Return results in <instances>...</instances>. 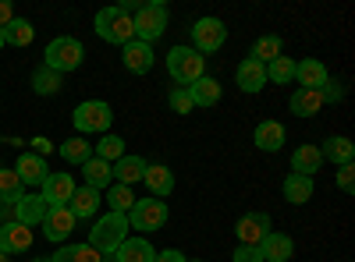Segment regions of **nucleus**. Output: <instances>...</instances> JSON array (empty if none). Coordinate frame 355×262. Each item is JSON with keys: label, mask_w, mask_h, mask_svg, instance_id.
Wrapping results in <instances>:
<instances>
[{"label": "nucleus", "mask_w": 355, "mask_h": 262, "mask_svg": "<svg viewBox=\"0 0 355 262\" xmlns=\"http://www.w3.org/2000/svg\"><path fill=\"white\" fill-rule=\"evenodd\" d=\"M252 142L259 145L263 153H277L281 145H284V128H281L277 121H259V124H256Z\"/></svg>", "instance_id": "obj_20"}, {"label": "nucleus", "mask_w": 355, "mask_h": 262, "mask_svg": "<svg viewBox=\"0 0 355 262\" xmlns=\"http://www.w3.org/2000/svg\"><path fill=\"white\" fill-rule=\"evenodd\" d=\"M234 82H239L242 93H259L266 85V64L252 61V57H245V61L239 64V71H234Z\"/></svg>", "instance_id": "obj_13"}, {"label": "nucleus", "mask_w": 355, "mask_h": 262, "mask_svg": "<svg viewBox=\"0 0 355 262\" xmlns=\"http://www.w3.org/2000/svg\"><path fill=\"white\" fill-rule=\"evenodd\" d=\"M11 21H15V8L8 4V0H0V28L11 25Z\"/></svg>", "instance_id": "obj_44"}, {"label": "nucleus", "mask_w": 355, "mask_h": 262, "mask_svg": "<svg viewBox=\"0 0 355 262\" xmlns=\"http://www.w3.org/2000/svg\"><path fill=\"white\" fill-rule=\"evenodd\" d=\"M189 96H192V106H214L220 100V82L210 78V75H202L199 82L189 85Z\"/></svg>", "instance_id": "obj_22"}, {"label": "nucleus", "mask_w": 355, "mask_h": 262, "mask_svg": "<svg viewBox=\"0 0 355 262\" xmlns=\"http://www.w3.org/2000/svg\"><path fill=\"white\" fill-rule=\"evenodd\" d=\"M284 198L302 206V202L313 198V178H302V174H288L284 178Z\"/></svg>", "instance_id": "obj_29"}, {"label": "nucleus", "mask_w": 355, "mask_h": 262, "mask_svg": "<svg viewBox=\"0 0 355 262\" xmlns=\"http://www.w3.org/2000/svg\"><path fill=\"white\" fill-rule=\"evenodd\" d=\"M33 145H36V156H46V153L53 149V145H50V138H43V135H40V138H33Z\"/></svg>", "instance_id": "obj_45"}, {"label": "nucleus", "mask_w": 355, "mask_h": 262, "mask_svg": "<svg viewBox=\"0 0 355 262\" xmlns=\"http://www.w3.org/2000/svg\"><path fill=\"white\" fill-rule=\"evenodd\" d=\"M295 78H299V89H320L327 82V68L320 61H302V64H295Z\"/></svg>", "instance_id": "obj_27"}, {"label": "nucleus", "mask_w": 355, "mask_h": 262, "mask_svg": "<svg viewBox=\"0 0 355 262\" xmlns=\"http://www.w3.org/2000/svg\"><path fill=\"white\" fill-rule=\"evenodd\" d=\"M75 213L68 209V206H53V209H46V216H43V234H46V241H64L71 230H75Z\"/></svg>", "instance_id": "obj_10"}, {"label": "nucleus", "mask_w": 355, "mask_h": 262, "mask_svg": "<svg viewBox=\"0 0 355 262\" xmlns=\"http://www.w3.org/2000/svg\"><path fill=\"white\" fill-rule=\"evenodd\" d=\"M291 252H295L291 238H288V234H277V230H270V234L259 241V255H263V262H288Z\"/></svg>", "instance_id": "obj_16"}, {"label": "nucleus", "mask_w": 355, "mask_h": 262, "mask_svg": "<svg viewBox=\"0 0 355 262\" xmlns=\"http://www.w3.org/2000/svg\"><path fill=\"white\" fill-rule=\"evenodd\" d=\"M82 170H85V185H89V188H96V191L107 188L110 178H114V163H103V160H96V156H93V160H85Z\"/></svg>", "instance_id": "obj_28"}, {"label": "nucleus", "mask_w": 355, "mask_h": 262, "mask_svg": "<svg viewBox=\"0 0 355 262\" xmlns=\"http://www.w3.org/2000/svg\"><path fill=\"white\" fill-rule=\"evenodd\" d=\"M0 46H4V28H0Z\"/></svg>", "instance_id": "obj_47"}, {"label": "nucleus", "mask_w": 355, "mask_h": 262, "mask_svg": "<svg viewBox=\"0 0 355 262\" xmlns=\"http://www.w3.org/2000/svg\"><path fill=\"white\" fill-rule=\"evenodd\" d=\"M153 262H185V255L178 252V248H167V252H157Z\"/></svg>", "instance_id": "obj_43"}, {"label": "nucleus", "mask_w": 355, "mask_h": 262, "mask_svg": "<svg viewBox=\"0 0 355 262\" xmlns=\"http://www.w3.org/2000/svg\"><path fill=\"white\" fill-rule=\"evenodd\" d=\"M291 78H295V61H291V57H277V61L266 64V82L284 85V82H291Z\"/></svg>", "instance_id": "obj_37"}, {"label": "nucleus", "mask_w": 355, "mask_h": 262, "mask_svg": "<svg viewBox=\"0 0 355 262\" xmlns=\"http://www.w3.org/2000/svg\"><path fill=\"white\" fill-rule=\"evenodd\" d=\"M46 209H50V206H46L40 195H21V198L15 202V220H18L21 227H36V223H43Z\"/></svg>", "instance_id": "obj_15"}, {"label": "nucleus", "mask_w": 355, "mask_h": 262, "mask_svg": "<svg viewBox=\"0 0 355 262\" xmlns=\"http://www.w3.org/2000/svg\"><path fill=\"white\" fill-rule=\"evenodd\" d=\"M61 85H64V82H61V75H57L53 68H46V64L33 75V89H36L40 96H53L57 89H61Z\"/></svg>", "instance_id": "obj_36"}, {"label": "nucleus", "mask_w": 355, "mask_h": 262, "mask_svg": "<svg viewBox=\"0 0 355 262\" xmlns=\"http://www.w3.org/2000/svg\"><path fill=\"white\" fill-rule=\"evenodd\" d=\"M323 156L316 145H299V149L291 153V174H302V178H313V174L320 170Z\"/></svg>", "instance_id": "obj_21"}, {"label": "nucleus", "mask_w": 355, "mask_h": 262, "mask_svg": "<svg viewBox=\"0 0 355 262\" xmlns=\"http://www.w3.org/2000/svg\"><path fill=\"white\" fill-rule=\"evenodd\" d=\"M71 121H75V128H78L82 135H93V131H107V128H110L114 113H110V106L100 103V100H85V103L75 106Z\"/></svg>", "instance_id": "obj_6"}, {"label": "nucleus", "mask_w": 355, "mask_h": 262, "mask_svg": "<svg viewBox=\"0 0 355 262\" xmlns=\"http://www.w3.org/2000/svg\"><path fill=\"white\" fill-rule=\"evenodd\" d=\"M43 57H46V68H53L57 75H64V71H78L85 50H82V43L71 39V36H57V39L46 46Z\"/></svg>", "instance_id": "obj_5"}, {"label": "nucleus", "mask_w": 355, "mask_h": 262, "mask_svg": "<svg viewBox=\"0 0 355 262\" xmlns=\"http://www.w3.org/2000/svg\"><path fill=\"white\" fill-rule=\"evenodd\" d=\"M0 262H11V259H8V255H4V252H0Z\"/></svg>", "instance_id": "obj_46"}, {"label": "nucleus", "mask_w": 355, "mask_h": 262, "mask_svg": "<svg viewBox=\"0 0 355 262\" xmlns=\"http://www.w3.org/2000/svg\"><path fill=\"white\" fill-rule=\"evenodd\" d=\"M320 156L331 160V163H338V167H345V163H352V156H355V145H352L345 135H331L327 142H323Z\"/></svg>", "instance_id": "obj_26"}, {"label": "nucleus", "mask_w": 355, "mask_h": 262, "mask_svg": "<svg viewBox=\"0 0 355 262\" xmlns=\"http://www.w3.org/2000/svg\"><path fill=\"white\" fill-rule=\"evenodd\" d=\"M142 181L150 185L153 198H167L174 191V174L164 167V163H146V174H142Z\"/></svg>", "instance_id": "obj_17"}, {"label": "nucleus", "mask_w": 355, "mask_h": 262, "mask_svg": "<svg viewBox=\"0 0 355 262\" xmlns=\"http://www.w3.org/2000/svg\"><path fill=\"white\" fill-rule=\"evenodd\" d=\"M25 248H33V230L21 227L18 220H8L0 227V252L15 255V252H25Z\"/></svg>", "instance_id": "obj_12"}, {"label": "nucleus", "mask_w": 355, "mask_h": 262, "mask_svg": "<svg viewBox=\"0 0 355 262\" xmlns=\"http://www.w3.org/2000/svg\"><path fill=\"white\" fill-rule=\"evenodd\" d=\"M43 188V202L53 209V206H68L71 195H75V181H71V174H46V181L40 185Z\"/></svg>", "instance_id": "obj_9"}, {"label": "nucleus", "mask_w": 355, "mask_h": 262, "mask_svg": "<svg viewBox=\"0 0 355 262\" xmlns=\"http://www.w3.org/2000/svg\"><path fill=\"white\" fill-rule=\"evenodd\" d=\"M68 209L75 213V220H85V216H93L96 209H100V191L96 188H75V195H71V202H68Z\"/></svg>", "instance_id": "obj_23"}, {"label": "nucleus", "mask_w": 355, "mask_h": 262, "mask_svg": "<svg viewBox=\"0 0 355 262\" xmlns=\"http://www.w3.org/2000/svg\"><path fill=\"white\" fill-rule=\"evenodd\" d=\"M132 25H135V39H142V43H153L157 36H164V32H167V8L160 4V0H150V4H139V8H135Z\"/></svg>", "instance_id": "obj_4"}, {"label": "nucleus", "mask_w": 355, "mask_h": 262, "mask_svg": "<svg viewBox=\"0 0 355 262\" xmlns=\"http://www.w3.org/2000/svg\"><path fill=\"white\" fill-rule=\"evenodd\" d=\"M121 156H125V138L103 135V138L96 142V160H103V163H117Z\"/></svg>", "instance_id": "obj_35"}, {"label": "nucleus", "mask_w": 355, "mask_h": 262, "mask_svg": "<svg viewBox=\"0 0 355 262\" xmlns=\"http://www.w3.org/2000/svg\"><path fill=\"white\" fill-rule=\"evenodd\" d=\"M338 188L348 191V195L355 191V167H352V163H345V167L338 170Z\"/></svg>", "instance_id": "obj_40"}, {"label": "nucleus", "mask_w": 355, "mask_h": 262, "mask_svg": "<svg viewBox=\"0 0 355 262\" xmlns=\"http://www.w3.org/2000/svg\"><path fill=\"white\" fill-rule=\"evenodd\" d=\"M96 32L107 39V43H117V46H128L135 39V25H132V15H125L121 8H103L96 15Z\"/></svg>", "instance_id": "obj_3"}, {"label": "nucleus", "mask_w": 355, "mask_h": 262, "mask_svg": "<svg viewBox=\"0 0 355 262\" xmlns=\"http://www.w3.org/2000/svg\"><path fill=\"white\" fill-rule=\"evenodd\" d=\"M36 262H50V259H36Z\"/></svg>", "instance_id": "obj_48"}, {"label": "nucleus", "mask_w": 355, "mask_h": 262, "mask_svg": "<svg viewBox=\"0 0 355 262\" xmlns=\"http://www.w3.org/2000/svg\"><path fill=\"white\" fill-rule=\"evenodd\" d=\"M234 234H239V241H242V245L259 248V241H263L266 234H270V216H266V213H249V216H242V220H239Z\"/></svg>", "instance_id": "obj_11"}, {"label": "nucleus", "mask_w": 355, "mask_h": 262, "mask_svg": "<svg viewBox=\"0 0 355 262\" xmlns=\"http://www.w3.org/2000/svg\"><path fill=\"white\" fill-rule=\"evenodd\" d=\"M167 223V206H164V198H139L135 206H132V213H128V227H135V230H160Z\"/></svg>", "instance_id": "obj_7"}, {"label": "nucleus", "mask_w": 355, "mask_h": 262, "mask_svg": "<svg viewBox=\"0 0 355 262\" xmlns=\"http://www.w3.org/2000/svg\"><path fill=\"white\" fill-rule=\"evenodd\" d=\"M21 188L25 185H21V178H18L15 170H0V198H4V202H18L25 195Z\"/></svg>", "instance_id": "obj_38"}, {"label": "nucleus", "mask_w": 355, "mask_h": 262, "mask_svg": "<svg viewBox=\"0 0 355 262\" xmlns=\"http://www.w3.org/2000/svg\"><path fill=\"white\" fill-rule=\"evenodd\" d=\"M320 96H323V103H327V100L334 103V100H341L345 93H341V85H338V82H331V78H327V82L320 85Z\"/></svg>", "instance_id": "obj_42"}, {"label": "nucleus", "mask_w": 355, "mask_h": 262, "mask_svg": "<svg viewBox=\"0 0 355 262\" xmlns=\"http://www.w3.org/2000/svg\"><path fill=\"white\" fill-rule=\"evenodd\" d=\"M234 262H263V255L252 245H239V248H234Z\"/></svg>", "instance_id": "obj_41"}, {"label": "nucleus", "mask_w": 355, "mask_h": 262, "mask_svg": "<svg viewBox=\"0 0 355 262\" xmlns=\"http://www.w3.org/2000/svg\"><path fill=\"white\" fill-rule=\"evenodd\" d=\"M171 110H174V113H192V96H189V89H182V85H178V89L171 93Z\"/></svg>", "instance_id": "obj_39"}, {"label": "nucleus", "mask_w": 355, "mask_h": 262, "mask_svg": "<svg viewBox=\"0 0 355 262\" xmlns=\"http://www.w3.org/2000/svg\"><path fill=\"white\" fill-rule=\"evenodd\" d=\"M125 53V68L132 71V75H146V71H150L153 68V46L150 43H142V39H132L128 46H121Z\"/></svg>", "instance_id": "obj_14"}, {"label": "nucleus", "mask_w": 355, "mask_h": 262, "mask_svg": "<svg viewBox=\"0 0 355 262\" xmlns=\"http://www.w3.org/2000/svg\"><path fill=\"white\" fill-rule=\"evenodd\" d=\"M15 174L21 178V185H43V181H46V163H43V156H36V153H25V156L15 163Z\"/></svg>", "instance_id": "obj_19"}, {"label": "nucleus", "mask_w": 355, "mask_h": 262, "mask_svg": "<svg viewBox=\"0 0 355 262\" xmlns=\"http://www.w3.org/2000/svg\"><path fill=\"white\" fill-rule=\"evenodd\" d=\"M50 262H103V255L93 245H68V248L57 252Z\"/></svg>", "instance_id": "obj_30"}, {"label": "nucleus", "mask_w": 355, "mask_h": 262, "mask_svg": "<svg viewBox=\"0 0 355 262\" xmlns=\"http://www.w3.org/2000/svg\"><path fill=\"white\" fill-rule=\"evenodd\" d=\"M128 238V216L121 213H107L96 220V227L89 230V245H93L100 255H114L121 248V241Z\"/></svg>", "instance_id": "obj_1"}, {"label": "nucleus", "mask_w": 355, "mask_h": 262, "mask_svg": "<svg viewBox=\"0 0 355 262\" xmlns=\"http://www.w3.org/2000/svg\"><path fill=\"white\" fill-rule=\"evenodd\" d=\"M320 106H323L320 89H295V96H291V113L295 118H316Z\"/></svg>", "instance_id": "obj_25"}, {"label": "nucleus", "mask_w": 355, "mask_h": 262, "mask_svg": "<svg viewBox=\"0 0 355 262\" xmlns=\"http://www.w3.org/2000/svg\"><path fill=\"white\" fill-rule=\"evenodd\" d=\"M33 36H36V28L28 25L25 18H15L11 25H4V43H11V46H28Z\"/></svg>", "instance_id": "obj_32"}, {"label": "nucleus", "mask_w": 355, "mask_h": 262, "mask_svg": "<svg viewBox=\"0 0 355 262\" xmlns=\"http://www.w3.org/2000/svg\"><path fill=\"white\" fill-rule=\"evenodd\" d=\"M107 202H110V213H132V206H135V191L128 188V185H114L110 191H107Z\"/></svg>", "instance_id": "obj_34"}, {"label": "nucleus", "mask_w": 355, "mask_h": 262, "mask_svg": "<svg viewBox=\"0 0 355 262\" xmlns=\"http://www.w3.org/2000/svg\"><path fill=\"white\" fill-rule=\"evenodd\" d=\"M167 71H171V78L182 85V89H189L192 82H199L206 75V57L196 53L192 46H174L167 53Z\"/></svg>", "instance_id": "obj_2"}, {"label": "nucleus", "mask_w": 355, "mask_h": 262, "mask_svg": "<svg viewBox=\"0 0 355 262\" xmlns=\"http://www.w3.org/2000/svg\"><path fill=\"white\" fill-rule=\"evenodd\" d=\"M142 174H146V160L142 156H121V160H117L114 163V178H117V185H135V181H142Z\"/></svg>", "instance_id": "obj_24"}, {"label": "nucleus", "mask_w": 355, "mask_h": 262, "mask_svg": "<svg viewBox=\"0 0 355 262\" xmlns=\"http://www.w3.org/2000/svg\"><path fill=\"white\" fill-rule=\"evenodd\" d=\"M227 39V28L220 18H199L192 25V43H196V53H214L220 50Z\"/></svg>", "instance_id": "obj_8"}, {"label": "nucleus", "mask_w": 355, "mask_h": 262, "mask_svg": "<svg viewBox=\"0 0 355 262\" xmlns=\"http://www.w3.org/2000/svg\"><path fill=\"white\" fill-rule=\"evenodd\" d=\"M281 50H284L281 36H259V39H256V46H252V61L270 64V61H277V57H281Z\"/></svg>", "instance_id": "obj_31"}, {"label": "nucleus", "mask_w": 355, "mask_h": 262, "mask_svg": "<svg viewBox=\"0 0 355 262\" xmlns=\"http://www.w3.org/2000/svg\"><path fill=\"white\" fill-rule=\"evenodd\" d=\"M103 262H117V259H103Z\"/></svg>", "instance_id": "obj_49"}, {"label": "nucleus", "mask_w": 355, "mask_h": 262, "mask_svg": "<svg viewBox=\"0 0 355 262\" xmlns=\"http://www.w3.org/2000/svg\"><path fill=\"white\" fill-rule=\"evenodd\" d=\"M61 156L68 160V163H85V160H93V145H89L82 135H75V138H68L64 145H61Z\"/></svg>", "instance_id": "obj_33"}, {"label": "nucleus", "mask_w": 355, "mask_h": 262, "mask_svg": "<svg viewBox=\"0 0 355 262\" xmlns=\"http://www.w3.org/2000/svg\"><path fill=\"white\" fill-rule=\"evenodd\" d=\"M153 255H157V248L146 241V238H125L121 248L114 252L117 262H153Z\"/></svg>", "instance_id": "obj_18"}]
</instances>
